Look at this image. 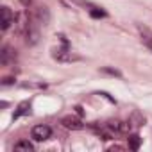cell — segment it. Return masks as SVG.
I'll use <instances>...</instances> for the list:
<instances>
[{
    "label": "cell",
    "instance_id": "cell-1",
    "mask_svg": "<svg viewBox=\"0 0 152 152\" xmlns=\"http://www.w3.org/2000/svg\"><path fill=\"white\" fill-rule=\"evenodd\" d=\"M59 38H61L63 47L54 48V50H52V57H54L56 61H59V63H72V61H79L81 57H79V56H75V54H72V50L68 48V41L64 39V36L61 34Z\"/></svg>",
    "mask_w": 152,
    "mask_h": 152
},
{
    "label": "cell",
    "instance_id": "cell-2",
    "mask_svg": "<svg viewBox=\"0 0 152 152\" xmlns=\"http://www.w3.org/2000/svg\"><path fill=\"white\" fill-rule=\"evenodd\" d=\"M31 136L36 141H45V140H48L52 136V129L48 125H36V127H32Z\"/></svg>",
    "mask_w": 152,
    "mask_h": 152
},
{
    "label": "cell",
    "instance_id": "cell-3",
    "mask_svg": "<svg viewBox=\"0 0 152 152\" xmlns=\"http://www.w3.org/2000/svg\"><path fill=\"white\" fill-rule=\"evenodd\" d=\"M13 23H15V15L7 6H4L0 9V27H2V31H7Z\"/></svg>",
    "mask_w": 152,
    "mask_h": 152
},
{
    "label": "cell",
    "instance_id": "cell-4",
    "mask_svg": "<svg viewBox=\"0 0 152 152\" xmlns=\"http://www.w3.org/2000/svg\"><path fill=\"white\" fill-rule=\"evenodd\" d=\"M15 59H16V50L11 45H4L2 52H0V64H2V66H9Z\"/></svg>",
    "mask_w": 152,
    "mask_h": 152
},
{
    "label": "cell",
    "instance_id": "cell-5",
    "mask_svg": "<svg viewBox=\"0 0 152 152\" xmlns=\"http://www.w3.org/2000/svg\"><path fill=\"white\" fill-rule=\"evenodd\" d=\"M32 18H34L39 25H48V22H50L48 7H47V6H38L36 11H34V15H32Z\"/></svg>",
    "mask_w": 152,
    "mask_h": 152
},
{
    "label": "cell",
    "instance_id": "cell-6",
    "mask_svg": "<svg viewBox=\"0 0 152 152\" xmlns=\"http://www.w3.org/2000/svg\"><path fill=\"white\" fill-rule=\"evenodd\" d=\"M61 125L64 129H70V131H81L84 127V124L79 120V118H75V116H64L61 120Z\"/></svg>",
    "mask_w": 152,
    "mask_h": 152
},
{
    "label": "cell",
    "instance_id": "cell-7",
    "mask_svg": "<svg viewBox=\"0 0 152 152\" xmlns=\"http://www.w3.org/2000/svg\"><path fill=\"white\" fill-rule=\"evenodd\" d=\"M138 31H140V36H141L143 45L152 50V31L147 29V27H141V25H138Z\"/></svg>",
    "mask_w": 152,
    "mask_h": 152
},
{
    "label": "cell",
    "instance_id": "cell-8",
    "mask_svg": "<svg viewBox=\"0 0 152 152\" xmlns=\"http://www.w3.org/2000/svg\"><path fill=\"white\" fill-rule=\"evenodd\" d=\"M29 111H31V102H22V104L16 107V111H15V115H13V120L20 118V116H23V115H29Z\"/></svg>",
    "mask_w": 152,
    "mask_h": 152
},
{
    "label": "cell",
    "instance_id": "cell-9",
    "mask_svg": "<svg viewBox=\"0 0 152 152\" xmlns=\"http://www.w3.org/2000/svg\"><path fill=\"white\" fill-rule=\"evenodd\" d=\"M72 2H73L75 6L83 7V9H88V13H90L91 9H97V7H100V6H97V4H93V2H90V0H72Z\"/></svg>",
    "mask_w": 152,
    "mask_h": 152
},
{
    "label": "cell",
    "instance_id": "cell-10",
    "mask_svg": "<svg viewBox=\"0 0 152 152\" xmlns=\"http://www.w3.org/2000/svg\"><path fill=\"white\" fill-rule=\"evenodd\" d=\"M127 141H129V148L131 150H138L140 148V143H141V138L138 134H132V136L127 138Z\"/></svg>",
    "mask_w": 152,
    "mask_h": 152
},
{
    "label": "cell",
    "instance_id": "cell-11",
    "mask_svg": "<svg viewBox=\"0 0 152 152\" xmlns=\"http://www.w3.org/2000/svg\"><path fill=\"white\" fill-rule=\"evenodd\" d=\"M22 88H31V90H43L47 88L45 83H34V81H29V83H22Z\"/></svg>",
    "mask_w": 152,
    "mask_h": 152
},
{
    "label": "cell",
    "instance_id": "cell-12",
    "mask_svg": "<svg viewBox=\"0 0 152 152\" xmlns=\"http://www.w3.org/2000/svg\"><path fill=\"white\" fill-rule=\"evenodd\" d=\"M34 147H32V143H29V141H18V143H15V150H25V152H31Z\"/></svg>",
    "mask_w": 152,
    "mask_h": 152
},
{
    "label": "cell",
    "instance_id": "cell-13",
    "mask_svg": "<svg viewBox=\"0 0 152 152\" xmlns=\"http://www.w3.org/2000/svg\"><path fill=\"white\" fill-rule=\"evenodd\" d=\"M100 72L102 73H107V75H113V77H122V72L116 70V68H111V66H102Z\"/></svg>",
    "mask_w": 152,
    "mask_h": 152
},
{
    "label": "cell",
    "instance_id": "cell-14",
    "mask_svg": "<svg viewBox=\"0 0 152 152\" xmlns=\"http://www.w3.org/2000/svg\"><path fill=\"white\" fill-rule=\"evenodd\" d=\"M134 127H140V125H143L145 124V118L143 116H140V113H132V116H131V120H129Z\"/></svg>",
    "mask_w": 152,
    "mask_h": 152
},
{
    "label": "cell",
    "instance_id": "cell-15",
    "mask_svg": "<svg viewBox=\"0 0 152 152\" xmlns=\"http://www.w3.org/2000/svg\"><path fill=\"white\" fill-rule=\"evenodd\" d=\"M90 15L93 16V18H106L107 16V13L102 9V7H97V9H91L90 11Z\"/></svg>",
    "mask_w": 152,
    "mask_h": 152
},
{
    "label": "cell",
    "instance_id": "cell-16",
    "mask_svg": "<svg viewBox=\"0 0 152 152\" xmlns=\"http://www.w3.org/2000/svg\"><path fill=\"white\" fill-rule=\"evenodd\" d=\"M13 83H15L13 77H6V79L2 81V86H9V84H13Z\"/></svg>",
    "mask_w": 152,
    "mask_h": 152
},
{
    "label": "cell",
    "instance_id": "cell-17",
    "mask_svg": "<svg viewBox=\"0 0 152 152\" xmlns=\"http://www.w3.org/2000/svg\"><path fill=\"white\" fill-rule=\"evenodd\" d=\"M31 2H32V0H20V4H22V6H25V7H29V6H31Z\"/></svg>",
    "mask_w": 152,
    "mask_h": 152
}]
</instances>
